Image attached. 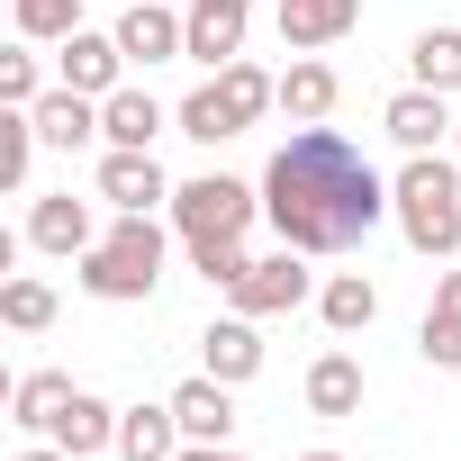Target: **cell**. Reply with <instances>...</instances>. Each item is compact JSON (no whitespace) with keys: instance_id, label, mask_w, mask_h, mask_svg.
<instances>
[{"instance_id":"83f0119b","label":"cell","mask_w":461,"mask_h":461,"mask_svg":"<svg viewBox=\"0 0 461 461\" xmlns=\"http://www.w3.org/2000/svg\"><path fill=\"white\" fill-rule=\"evenodd\" d=\"M37 118L28 109H10V118H0V181H10V190H28V163H37Z\"/></svg>"},{"instance_id":"5bb4252c","label":"cell","mask_w":461,"mask_h":461,"mask_svg":"<svg viewBox=\"0 0 461 461\" xmlns=\"http://www.w3.org/2000/svg\"><path fill=\"white\" fill-rule=\"evenodd\" d=\"M254 326H263V317H217V326L199 335V353H208L199 371H208V380H226V389H245V380L263 371V335H254Z\"/></svg>"},{"instance_id":"484cf974","label":"cell","mask_w":461,"mask_h":461,"mask_svg":"<svg viewBox=\"0 0 461 461\" xmlns=\"http://www.w3.org/2000/svg\"><path fill=\"white\" fill-rule=\"evenodd\" d=\"M217 91H226V109H236L245 127H254L263 109H281V82H272L263 64H245V55H236V64H226V73H217Z\"/></svg>"},{"instance_id":"9c48e42d","label":"cell","mask_w":461,"mask_h":461,"mask_svg":"<svg viewBox=\"0 0 461 461\" xmlns=\"http://www.w3.org/2000/svg\"><path fill=\"white\" fill-rule=\"evenodd\" d=\"M28 245H37V254H64V263H82V254L100 245V217H91V199H73V190L37 199V208H28Z\"/></svg>"},{"instance_id":"2e32d148","label":"cell","mask_w":461,"mask_h":461,"mask_svg":"<svg viewBox=\"0 0 461 461\" xmlns=\"http://www.w3.org/2000/svg\"><path fill=\"white\" fill-rule=\"evenodd\" d=\"M172 416H181V434L190 443H226V434H236V389H226V380H181L172 389Z\"/></svg>"},{"instance_id":"7a4b0ae2","label":"cell","mask_w":461,"mask_h":461,"mask_svg":"<svg viewBox=\"0 0 461 461\" xmlns=\"http://www.w3.org/2000/svg\"><path fill=\"white\" fill-rule=\"evenodd\" d=\"M254 217H263V190L236 181V172H199V181L172 190V236L190 245V263H199L217 290H236V281H245V263H254V254H245Z\"/></svg>"},{"instance_id":"603a6c76","label":"cell","mask_w":461,"mask_h":461,"mask_svg":"<svg viewBox=\"0 0 461 461\" xmlns=\"http://www.w3.org/2000/svg\"><path fill=\"white\" fill-rule=\"evenodd\" d=\"M172 127H181L190 145H226V136H245V118L226 109V91H217V82H199V91L172 109Z\"/></svg>"},{"instance_id":"8fae6325","label":"cell","mask_w":461,"mask_h":461,"mask_svg":"<svg viewBox=\"0 0 461 461\" xmlns=\"http://www.w3.org/2000/svg\"><path fill=\"white\" fill-rule=\"evenodd\" d=\"M55 73H64L73 91L109 100V91H118V73H127V46H118V28H109V37H100V28H73V37L55 46Z\"/></svg>"},{"instance_id":"9a60e30c","label":"cell","mask_w":461,"mask_h":461,"mask_svg":"<svg viewBox=\"0 0 461 461\" xmlns=\"http://www.w3.org/2000/svg\"><path fill=\"white\" fill-rule=\"evenodd\" d=\"M28 118H37V136H46L55 154H82V145L100 136V100H91V91H73V82H55Z\"/></svg>"},{"instance_id":"4dcf8cb0","label":"cell","mask_w":461,"mask_h":461,"mask_svg":"<svg viewBox=\"0 0 461 461\" xmlns=\"http://www.w3.org/2000/svg\"><path fill=\"white\" fill-rule=\"evenodd\" d=\"M434 317H452V326H461V272H443V281H434Z\"/></svg>"},{"instance_id":"4316f807","label":"cell","mask_w":461,"mask_h":461,"mask_svg":"<svg viewBox=\"0 0 461 461\" xmlns=\"http://www.w3.org/2000/svg\"><path fill=\"white\" fill-rule=\"evenodd\" d=\"M10 10H19V37L28 46H64L82 28V0H10Z\"/></svg>"},{"instance_id":"7402d4cb","label":"cell","mask_w":461,"mask_h":461,"mask_svg":"<svg viewBox=\"0 0 461 461\" xmlns=\"http://www.w3.org/2000/svg\"><path fill=\"white\" fill-rule=\"evenodd\" d=\"M407 82H425V91H461V28H416V46H407Z\"/></svg>"},{"instance_id":"836d02e7","label":"cell","mask_w":461,"mask_h":461,"mask_svg":"<svg viewBox=\"0 0 461 461\" xmlns=\"http://www.w3.org/2000/svg\"><path fill=\"white\" fill-rule=\"evenodd\" d=\"M299 461H344V452H299Z\"/></svg>"},{"instance_id":"277c9868","label":"cell","mask_w":461,"mask_h":461,"mask_svg":"<svg viewBox=\"0 0 461 461\" xmlns=\"http://www.w3.org/2000/svg\"><path fill=\"white\" fill-rule=\"evenodd\" d=\"M100 308H136V299H154V281H163V226L154 217H118L109 236L82 254V272H73Z\"/></svg>"},{"instance_id":"7c38bea8","label":"cell","mask_w":461,"mask_h":461,"mask_svg":"<svg viewBox=\"0 0 461 461\" xmlns=\"http://www.w3.org/2000/svg\"><path fill=\"white\" fill-rule=\"evenodd\" d=\"M272 28H281V46H290V55H317V46H335V37H353V28H362V0H281Z\"/></svg>"},{"instance_id":"4fadbf2b","label":"cell","mask_w":461,"mask_h":461,"mask_svg":"<svg viewBox=\"0 0 461 461\" xmlns=\"http://www.w3.org/2000/svg\"><path fill=\"white\" fill-rule=\"evenodd\" d=\"M46 443H64L73 461H91V452H118V407H109L100 389H73V398L55 407V425H46Z\"/></svg>"},{"instance_id":"d4e9b609","label":"cell","mask_w":461,"mask_h":461,"mask_svg":"<svg viewBox=\"0 0 461 461\" xmlns=\"http://www.w3.org/2000/svg\"><path fill=\"white\" fill-rule=\"evenodd\" d=\"M0 326H10V335H46V326H55V290H46L37 272L0 281Z\"/></svg>"},{"instance_id":"1f68e13d","label":"cell","mask_w":461,"mask_h":461,"mask_svg":"<svg viewBox=\"0 0 461 461\" xmlns=\"http://www.w3.org/2000/svg\"><path fill=\"white\" fill-rule=\"evenodd\" d=\"M172 461H245V452H226V443H181Z\"/></svg>"},{"instance_id":"ffe728a7","label":"cell","mask_w":461,"mask_h":461,"mask_svg":"<svg viewBox=\"0 0 461 461\" xmlns=\"http://www.w3.org/2000/svg\"><path fill=\"white\" fill-rule=\"evenodd\" d=\"M317 317H326V335H371V317H380V281H362V272L317 281Z\"/></svg>"},{"instance_id":"ba28073f","label":"cell","mask_w":461,"mask_h":461,"mask_svg":"<svg viewBox=\"0 0 461 461\" xmlns=\"http://www.w3.org/2000/svg\"><path fill=\"white\" fill-rule=\"evenodd\" d=\"M452 118H461V109H452L443 91H425V82H407V91L380 109V127H389V145H398V154H434V145L452 136Z\"/></svg>"},{"instance_id":"cb8c5ba5","label":"cell","mask_w":461,"mask_h":461,"mask_svg":"<svg viewBox=\"0 0 461 461\" xmlns=\"http://www.w3.org/2000/svg\"><path fill=\"white\" fill-rule=\"evenodd\" d=\"M64 398H73V380H64V371H28V380L10 389V425H19V434H46Z\"/></svg>"},{"instance_id":"f546056e","label":"cell","mask_w":461,"mask_h":461,"mask_svg":"<svg viewBox=\"0 0 461 461\" xmlns=\"http://www.w3.org/2000/svg\"><path fill=\"white\" fill-rule=\"evenodd\" d=\"M416 353H425V362H434V371H461V326H452V317H434V308H425V326H416Z\"/></svg>"},{"instance_id":"3957f363","label":"cell","mask_w":461,"mask_h":461,"mask_svg":"<svg viewBox=\"0 0 461 461\" xmlns=\"http://www.w3.org/2000/svg\"><path fill=\"white\" fill-rule=\"evenodd\" d=\"M389 217L425 263L461 254V154H407L389 181Z\"/></svg>"},{"instance_id":"ac0fdd59","label":"cell","mask_w":461,"mask_h":461,"mask_svg":"<svg viewBox=\"0 0 461 461\" xmlns=\"http://www.w3.org/2000/svg\"><path fill=\"white\" fill-rule=\"evenodd\" d=\"M335 100H344V82H335V64H317V55H299V64L281 73V109H290V127H326V118H335Z\"/></svg>"},{"instance_id":"e575fe53","label":"cell","mask_w":461,"mask_h":461,"mask_svg":"<svg viewBox=\"0 0 461 461\" xmlns=\"http://www.w3.org/2000/svg\"><path fill=\"white\" fill-rule=\"evenodd\" d=\"M452 154H461V118H452Z\"/></svg>"},{"instance_id":"e0dca14e","label":"cell","mask_w":461,"mask_h":461,"mask_svg":"<svg viewBox=\"0 0 461 461\" xmlns=\"http://www.w3.org/2000/svg\"><path fill=\"white\" fill-rule=\"evenodd\" d=\"M154 136H163V100L154 91H109L100 100V145H127V154H154Z\"/></svg>"},{"instance_id":"d6986e66","label":"cell","mask_w":461,"mask_h":461,"mask_svg":"<svg viewBox=\"0 0 461 461\" xmlns=\"http://www.w3.org/2000/svg\"><path fill=\"white\" fill-rule=\"evenodd\" d=\"M190 434H181V416H172V398L163 407H118V461H172Z\"/></svg>"},{"instance_id":"8992f818","label":"cell","mask_w":461,"mask_h":461,"mask_svg":"<svg viewBox=\"0 0 461 461\" xmlns=\"http://www.w3.org/2000/svg\"><path fill=\"white\" fill-rule=\"evenodd\" d=\"M118 46H127V64H172V55H190V10H172V0H118Z\"/></svg>"},{"instance_id":"5b68a950","label":"cell","mask_w":461,"mask_h":461,"mask_svg":"<svg viewBox=\"0 0 461 461\" xmlns=\"http://www.w3.org/2000/svg\"><path fill=\"white\" fill-rule=\"evenodd\" d=\"M236 299V317H290V308H308L317 299V272H308V254L299 245H281V254H254L245 263V281L226 290Z\"/></svg>"},{"instance_id":"52a82bcc","label":"cell","mask_w":461,"mask_h":461,"mask_svg":"<svg viewBox=\"0 0 461 461\" xmlns=\"http://www.w3.org/2000/svg\"><path fill=\"white\" fill-rule=\"evenodd\" d=\"M172 190H181V181H163L154 154H127V145L100 154V199H109L118 217H154V208H172Z\"/></svg>"},{"instance_id":"30bf717a","label":"cell","mask_w":461,"mask_h":461,"mask_svg":"<svg viewBox=\"0 0 461 461\" xmlns=\"http://www.w3.org/2000/svg\"><path fill=\"white\" fill-rule=\"evenodd\" d=\"M245 28H254V0H190V64L226 73L245 55Z\"/></svg>"},{"instance_id":"f1b7e54d","label":"cell","mask_w":461,"mask_h":461,"mask_svg":"<svg viewBox=\"0 0 461 461\" xmlns=\"http://www.w3.org/2000/svg\"><path fill=\"white\" fill-rule=\"evenodd\" d=\"M0 100H10V109H37V100H46V73H37V55H28V46L0 55Z\"/></svg>"},{"instance_id":"6da1fadb","label":"cell","mask_w":461,"mask_h":461,"mask_svg":"<svg viewBox=\"0 0 461 461\" xmlns=\"http://www.w3.org/2000/svg\"><path fill=\"white\" fill-rule=\"evenodd\" d=\"M263 217L272 236L299 254H353L371 226L389 217V181L371 172V154L335 127H299L272 163H263Z\"/></svg>"},{"instance_id":"d6a6232c","label":"cell","mask_w":461,"mask_h":461,"mask_svg":"<svg viewBox=\"0 0 461 461\" xmlns=\"http://www.w3.org/2000/svg\"><path fill=\"white\" fill-rule=\"evenodd\" d=\"M19 461H73V452H64V443H28Z\"/></svg>"},{"instance_id":"44dd1931","label":"cell","mask_w":461,"mask_h":461,"mask_svg":"<svg viewBox=\"0 0 461 461\" xmlns=\"http://www.w3.org/2000/svg\"><path fill=\"white\" fill-rule=\"evenodd\" d=\"M362 407V362L353 353H317L308 362V416H353Z\"/></svg>"}]
</instances>
